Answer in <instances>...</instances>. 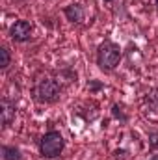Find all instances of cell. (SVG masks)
Wrapping results in <instances>:
<instances>
[{
  "mask_svg": "<svg viewBox=\"0 0 158 160\" xmlns=\"http://www.w3.org/2000/svg\"><path fill=\"white\" fill-rule=\"evenodd\" d=\"M102 88H104V84L99 82V80H89V82H87V89H89L91 93H97V91H101Z\"/></svg>",
  "mask_w": 158,
  "mask_h": 160,
  "instance_id": "11",
  "label": "cell"
},
{
  "mask_svg": "<svg viewBox=\"0 0 158 160\" xmlns=\"http://www.w3.org/2000/svg\"><path fill=\"white\" fill-rule=\"evenodd\" d=\"M104 2H114V0H104Z\"/></svg>",
  "mask_w": 158,
  "mask_h": 160,
  "instance_id": "13",
  "label": "cell"
},
{
  "mask_svg": "<svg viewBox=\"0 0 158 160\" xmlns=\"http://www.w3.org/2000/svg\"><path fill=\"white\" fill-rule=\"evenodd\" d=\"M0 151H2V158L4 160H22V153H21L19 147H13V145H2Z\"/></svg>",
  "mask_w": 158,
  "mask_h": 160,
  "instance_id": "7",
  "label": "cell"
},
{
  "mask_svg": "<svg viewBox=\"0 0 158 160\" xmlns=\"http://www.w3.org/2000/svg\"><path fill=\"white\" fill-rule=\"evenodd\" d=\"M121 58H123L121 47H119L117 43H114V41L106 39L99 45V48H97V58H95V60H97V65H99L101 71L112 73V71L119 65Z\"/></svg>",
  "mask_w": 158,
  "mask_h": 160,
  "instance_id": "1",
  "label": "cell"
},
{
  "mask_svg": "<svg viewBox=\"0 0 158 160\" xmlns=\"http://www.w3.org/2000/svg\"><path fill=\"white\" fill-rule=\"evenodd\" d=\"M149 160H158V153H156V155H153V157H151Z\"/></svg>",
  "mask_w": 158,
  "mask_h": 160,
  "instance_id": "12",
  "label": "cell"
},
{
  "mask_svg": "<svg viewBox=\"0 0 158 160\" xmlns=\"http://www.w3.org/2000/svg\"><path fill=\"white\" fill-rule=\"evenodd\" d=\"M65 149V138L60 130H48L39 140V155L43 158H58Z\"/></svg>",
  "mask_w": 158,
  "mask_h": 160,
  "instance_id": "2",
  "label": "cell"
},
{
  "mask_svg": "<svg viewBox=\"0 0 158 160\" xmlns=\"http://www.w3.org/2000/svg\"><path fill=\"white\" fill-rule=\"evenodd\" d=\"M17 116V108H15V102H11L7 97H2L0 101V123H2V128H7Z\"/></svg>",
  "mask_w": 158,
  "mask_h": 160,
  "instance_id": "5",
  "label": "cell"
},
{
  "mask_svg": "<svg viewBox=\"0 0 158 160\" xmlns=\"http://www.w3.org/2000/svg\"><path fill=\"white\" fill-rule=\"evenodd\" d=\"M63 15L67 17V21L75 22V24H82L86 21V9L80 2H73L69 6L63 8Z\"/></svg>",
  "mask_w": 158,
  "mask_h": 160,
  "instance_id": "6",
  "label": "cell"
},
{
  "mask_svg": "<svg viewBox=\"0 0 158 160\" xmlns=\"http://www.w3.org/2000/svg\"><path fill=\"white\" fill-rule=\"evenodd\" d=\"M155 4H156V6H158V0H155Z\"/></svg>",
  "mask_w": 158,
  "mask_h": 160,
  "instance_id": "14",
  "label": "cell"
},
{
  "mask_svg": "<svg viewBox=\"0 0 158 160\" xmlns=\"http://www.w3.org/2000/svg\"><path fill=\"white\" fill-rule=\"evenodd\" d=\"M147 140H149V149L151 151H158V130L151 128L147 132Z\"/></svg>",
  "mask_w": 158,
  "mask_h": 160,
  "instance_id": "10",
  "label": "cell"
},
{
  "mask_svg": "<svg viewBox=\"0 0 158 160\" xmlns=\"http://www.w3.org/2000/svg\"><path fill=\"white\" fill-rule=\"evenodd\" d=\"M62 97V84L54 78H41L36 86V99L41 104H52Z\"/></svg>",
  "mask_w": 158,
  "mask_h": 160,
  "instance_id": "3",
  "label": "cell"
},
{
  "mask_svg": "<svg viewBox=\"0 0 158 160\" xmlns=\"http://www.w3.org/2000/svg\"><path fill=\"white\" fill-rule=\"evenodd\" d=\"M9 63H11V52H9V48L6 45H2L0 47V69L6 71L9 67Z\"/></svg>",
  "mask_w": 158,
  "mask_h": 160,
  "instance_id": "8",
  "label": "cell"
},
{
  "mask_svg": "<svg viewBox=\"0 0 158 160\" xmlns=\"http://www.w3.org/2000/svg\"><path fill=\"white\" fill-rule=\"evenodd\" d=\"M32 34H34V28L24 19L15 21L9 26V39L13 41V43H28V41L32 39Z\"/></svg>",
  "mask_w": 158,
  "mask_h": 160,
  "instance_id": "4",
  "label": "cell"
},
{
  "mask_svg": "<svg viewBox=\"0 0 158 160\" xmlns=\"http://www.w3.org/2000/svg\"><path fill=\"white\" fill-rule=\"evenodd\" d=\"M112 116H114L116 119L123 121V123L128 121V114H125V108H123L121 104H114V106H112Z\"/></svg>",
  "mask_w": 158,
  "mask_h": 160,
  "instance_id": "9",
  "label": "cell"
}]
</instances>
